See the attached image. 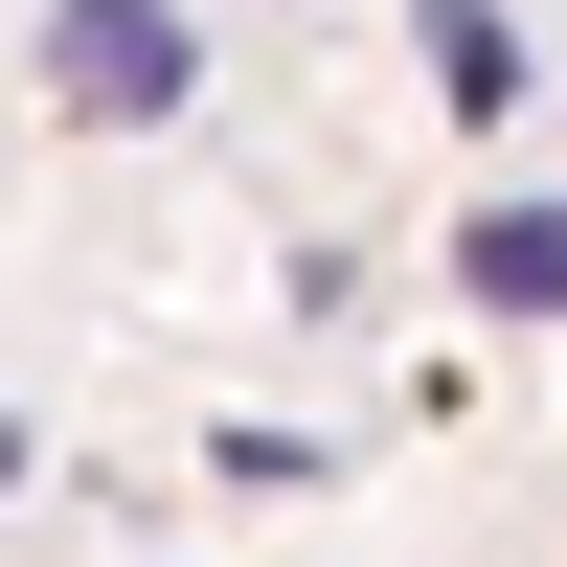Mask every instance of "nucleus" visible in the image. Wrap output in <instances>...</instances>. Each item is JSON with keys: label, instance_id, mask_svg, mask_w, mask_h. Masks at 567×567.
<instances>
[{"label": "nucleus", "instance_id": "f03ea898", "mask_svg": "<svg viewBox=\"0 0 567 567\" xmlns=\"http://www.w3.org/2000/svg\"><path fill=\"white\" fill-rule=\"evenodd\" d=\"M454 272H477L499 318H567V205H477V227H454Z\"/></svg>", "mask_w": 567, "mask_h": 567}, {"label": "nucleus", "instance_id": "f257e3e1", "mask_svg": "<svg viewBox=\"0 0 567 567\" xmlns=\"http://www.w3.org/2000/svg\"><path fill=\"white\" fill-rule=\"evenodd\" d=\"M45 91H69L91 136H136V114H182V0H45Z\"/></svg>", "mask_w": 567, "mask_h": 567}, {"label": "nucleus", "instance_id": "7ed1b4c3", "mask_svg": "<svg viewBox=\"0 0 567 567\" xmlns=\"http://www.w3.org/2000/svg\"><path fill=\"white\" fill-rule=\"evenodd\" d=\"M432 91L454 114H523V23H499V0H432Z\"/></svg>", "mask_w": 567, "mask_h": 567}]
</instances>
